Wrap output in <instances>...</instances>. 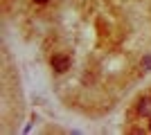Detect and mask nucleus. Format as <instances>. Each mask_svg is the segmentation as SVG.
I'll list each match as a JSON object with an SVG mask.
<instances>
[{
	"label": "nucleus",
	"mask_w": 151,
	"mask_h": 135,
	"mask_svg": "<svg viewBox=\"0 0 151 135\" xmlns=\"http://www.w3.org/2000/svg\"><path fill=\"white\" fill-rule=\"evenodd\" d=\"M50 65L54 72H65L70 68V56H65V54H54V56L50 59Z\"/></svg>",
	"instance_id": "1"
},
{
	"label": "nucleus",
	"mask_w": 151,
	"mask_h": 135,
	"mask_svg": "<svg viewBox=\"0 0 151 135\" xmlns=\"http://www.w3.org/2000/svg\"><path fill=\"white\" fill-rule=\"evenodd\" d=\"M138 115H151V97H142L138 101Z\"/></svg>",
	"instance_id": "2"
},
{
	"label": "nucleus",
	"mask_w": 151,
	"mask_h": 135,
	"mask_svg": "<svg viewBox=\"0 0 151 135\" xmlns=\"http://www.w3.org/2000/svg\"><path fill=\"white\" fill-rule=\"evenodd\" d=\"M140 65H142V70L151 72V54H145V56H142V61H140Z\"/></svg>",
	"instance_id": "3"
},
{
	"label": "nucleus",
	"mask_w": 151,
	"mask_h": 135,
	"mask_svg": "<svg viewBox=\"0 0 151 135\" xmlns=\"http://www.w3.org/2000/svg\"><path fill=\"white\" fill-rule=\"evenodd\" d=\"M34 2H36V5H45V2H47V0H34Z\"/></svg>",
	"instance_id": "4"
},
{
	"label": "nucleus",
	"mask_w": 151,
	"mask_h": 135,
	"mask_svg": "<svg viewBox=\"0 0 151 135\" xmlns=\"http://www.w3.org/2000/svg\"><path fill=\"white\" fill-rule=\"evenodd\" d=\"M149 131H151V122H149Z\"/></svg>",
	"instance_id": "5"
}]
</instances>
